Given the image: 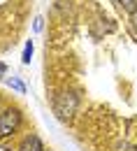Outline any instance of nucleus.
I'll return each instance as SVG.
<instances>
[{"label": "nucleus", "instance_id": "1", "mask_svg": "<svg viewBox=\"0 0 137 151\" xmlns=\"http://www.w3.org/2000/svg\"><path fill=\"white\" fill-rule=\"evenodd\" d=\"M77 102L79 98L72 91H63L60 95H56V102H54V112L58 114L60 119H67V116H72L75 109H77Z\"/></svg>", "mask_w": 137, "mask_h": 151}, {"label": "nucleus", "instance_id": "2", "mask_svg": "<svg viewBox=\"0 0 137 151\" xmlns=\"http://www.w3.org/2000/svg\"><path fill=\"white\" fill-rule=\"evenodd\" d=\"M21 126V112L16 107H9L0 114V137H9Z\"/></svg>", "mask_w": 137, "mask_h": 151}, {"label": "nucleus", "instance_id": "3", "mask_svg": "<svg viewBox=\"0 0 137 151\" xmlns=\"http://www.w3.org/2000/svg\"><path fill=\"white\" fill-rule=\"evenodd\" d=\"M16 151H44V147H42V139L37 135H28V137H23V142L19 144Z\"/></svg>", "mask_w": 137, "mask_h": 151}, {"label": "nucleus", "instance_id": "4", "mask_svg": "<svg viewBox=\"0 0 137 151\" xmlns=\"http://www.w3.org/2000/svg\"><path fill=\"white\" fill-rule=\"evenodd\" d=\"M30 56H33V42H28V44H26V49H23V58H21V60L28 65V63H30Z\"/></svg>", "mask_w": 137, "mask_h": 151}, {"label": "nucleus", "instance_id": "5", "mask_svg": "<svg viewBox=\"0 0 137 151\" xmlns=\"http://www.w3.org/2000/svg\"><path fill=\"white\" fill-rule=\"evenodd\" d=\"M118 2H121V5H123L128 12H130V14H133V12L137 9V0H118Z\"/></svg>", "mask_w": 137, "mask_h": 151}, {"label": "nucleus", "instance_id": "6", "mask_svg": "<svg viewBox=\"0 0 137 151\" xmlns=\"http://www.w3.org/2000/svg\"><path fill=\"white\" fill-rule=\"evenodd\" d=\"M7 84H9V86H12V88H16V91H21V93H23V91H26V88H23V84H21L19 79H14V77H12V79H7Z\"/></svg>", "mask_w": 137, "mask_h": 151}, {"label": "nucleus", "instance_id": "7", "mask_svg": "<svg viewBox=\"0 0 137 151\" xmlns=\"http://www.w3.org/2000/svg\"><path fill=\"white\" fill-rule=\"evenodd\" d=\"M39 28H42V17H37V19H35V30H39Z\"/></svg>", "mask_w": 137, "mask_h": 151}, {"label": "nucleus", "instance_id": "8", "mask_svg": "<svg viewBox=\"0 0 137 151\" xmlns=\"http://www.w3.org/2000/svg\"><path fill=\"white\" fill-rule=\"evenodd\" d=\"M5 72H7V65H5V63H0V75H5Z\"/></svg>", "mask_w": 137, "mask_h": 151}, {"label": "nucleus", "instance_id": "9", "mask_svg": "<svg viewBox=\"0 0 137 151\" xmlns=\"http://www.w3.org/2000/svg\"><path fill=\"white\" fill-rule=\"evenodd\" d=\"M133 26H135V28H137V9H135V12H133Z\"/></svg>", "mask_w": 137, "mask_h": 151}]
</instances>
